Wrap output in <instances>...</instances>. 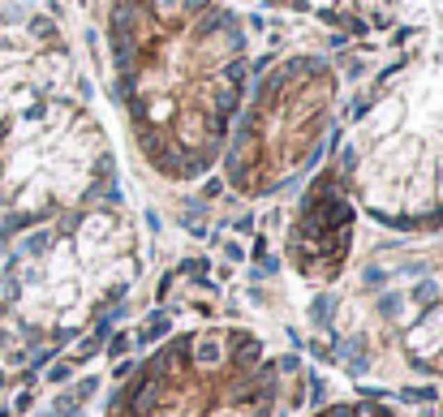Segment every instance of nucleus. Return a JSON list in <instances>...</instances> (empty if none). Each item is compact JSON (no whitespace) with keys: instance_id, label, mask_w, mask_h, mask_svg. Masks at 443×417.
Wrapping results in <instances>:
<instances>
[{"instance_id":"obj_3","label":"nucleus","mask_w":443,"mask_h":417,"mask_svg":"<svg viewBox=\"0 0 443 417\" xmlns=\"http://www.w3.org/2000/svg\"><path fill=\"white\" fill-rule=\"evenodd\" d=\"M168 112H172V104H168V100H155V104H151V120H164Z\"/></svg>"},{"instance_id":"obj_4","label":"nucleus","mask_w":443,"mask_h":417,"mask_svg":"<svg viewBox=\"0 0 443 417\" xmlns=\"http://www.w3.org/2000/svg\"><path fill=\"white\" fill-rule=\"evenodd\" d=\"M215 353H219L215 345H203V349H199V357H203V361H215Z\"/></svg>"},{"instance_id":"obj_1","label":"nucleus","mask_w":443,"mask_h":417,"mask_svg":"<svg viewBox=\"0 0 443 417\" xmlns=\"http://www.w3.org/2000/svg\"><path fill=\"white\" fill-rule=\"evenodd\" d=\"M73 292H78L73 284H61V288H52V306H69V301H73Z\"/></svg>"},{"instance_id":"obj_2","label":"nucleus","mask_w":443,"mask_h":417,"mask_svg":"<svg viewBox=\"0 0 443 417\" xmlns=\"http://www.w3.org/2000/svg\"><path fill=\"white\" fill-rule=\"evenodd\" d=\"M39 198H43V185H31V189H26V194H22V198H17V203H22V207H39Z\"/></svg>"}]
</instances>
